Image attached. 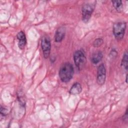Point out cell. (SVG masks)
Here are the masks:
<instances>
[{"mask_svg": "<svg viewBox=\"0 0 128 128\" xmlns=\"http://www.w3.org/2000/svg\"><path fill=\"white\" fill-rule=\"evenodd\" d=\"M74 73V69L72 65L69 62H66L60 67L59 71V76L62 82H67L72 78Z\"/></svg>", "mask_w": 128, "mask_h": 128, "instance_id": "obj_1", "label": "cell"}, {"mask_svg": "<svg viewBox=\"0 0 128 128\" xmlns=\"http://www.w3.org/2000/svg\"><path fill=\"white\" fill-rule=\"evenodd\" d=\"M126 24L125 22H118L113 26V33L117 40L123 38L126 29Z\"/></svg>", "mask_w": 128, "mask_h": 128, "instance_id": "obj_2", "label": "cell"}, {"mask_svg": "<svg viewBox=\"0 0 128 128\" xmlns=\"http://www.w3.org/2000/svg\"><path fill=\"white\" fill-rule=\"evenodd\" d=\"M95 2H87L84 4L82 7V20L84 22H87L90 20L92 12L95 8Z\"/></svg>", "mask_w": 128, "mask_h": 128, "instance_id": "obj_3", "label": "cell"}, {"mask_svg": "<svg viewBox=\"0 0 128 128\" xmlns=\"http://www.w3.org/2000/svg\"><path fill=\"white\" fill-rule=\"evenodd\" d=\"M74 64L79 70H82L86 62V57L84 52L80 50H78L74 54Z\"/></svg>", "mask_w": 128, "mask_h": 128, "instance_id": "obj_4", "label": "cell"}, {"mask_svg": "<svg viewBox=\"0 0 128 128\" xmlns=\"http://www.w3.org/2000/svg\"><path fill=\"white\" fill-rule=\"evenodd\" d=\"M41 46L44 57L45 58H48L50 56L51 49L50 41L48 37L44 36L42 38L41 41Z\"/></svg>", "mask_w": 128, "mask_h": 128, "instance_id": "obj_5", "label": "cell"}, {"mask_svg": "<svg viewBox=\"0 0 128 128\" xmlns=\"http://www.w3.org/2000/svg\"><path fill=\"white\" fill-rule=\"evenodd\" d=\"M106 79V70L104 64H100L97 70V83L100 85H103Z\"/></svg>", "mask_w": 128, "mask_h": 128, "instance_id": "obj_6", "label": "cell"}, {"mask_svg": "<svg viewBox=\"0 0 128 128\" xmlns=\"http://www.w3.org/2000/svg\"><path fill=\"white\" fill-rule=\"evenodd\" d=\"M17 38L18 40V46L20 49H23L26 43V37L24 33L20 31L17 34Z\"/></svg>", "mask_w": 128, "mask_h": 128, "instance_id": "obj_7", "label": "cell"}, {"mask_svg": "<svg viewBox=\"0 0 128 128\" xmlns=\"http://www.w3.org/2000/svg\"><path fill=\"white\" fill-rule=\"evenodd\" d=\"M66 30L64 28L60 27L57 29L54 35L55 41L56 42H60L64 37Z\"/></svg>", "mask_w": 128, "mask_h": 128, "instance_id": "obj_8", "label": "cell"}, {"mask_svg": "<svg viewBox=\"0 0 128 128\" xmlns=\"http://www.w3.org/2000/svg\"><path fill=\"white\" fill-rule=\"evenodd\" d=\"M82 90V88L81 84L78 82L74 83L70 88V93L71 94H78L81 92Z\"/></svg>", "mask_w": 128, "mask_h": 128, "instance_id": "obj_9", "label": "cell"}, {"mask_svg": "<svg viewBox=\"0 0 128 128\" xmlns=\"http://www.w3.org/2000/svg\"><path fill=\"white\" fill-rule=\"evenodd\" d=\"M103 55L101 52H97L93 54L92 57V62L94 64H97L102 58Z\"/></svg>", "mask_w": 128, "mask_h": 128, "instance_id": "obj_10", "label": "cell"}, {"mask_svg": "<svg viewBox=\"0 0 128 128\" xmlns=\"http://www.w3.org/2000/svg\"><path fill=\"white\" fill-rule=\"evenodd\" d=\"M112 4L118 12H121L123 10V6L122 0H112Z\"/></svg>", "mask_w": 128, "mask_h": 128, "instance_id": "obj_11", "label": "cell"}, {"mask_svg": "<svg viewBox=\"0 0 128 128\" xmlns=\"http://www.w3.org/2000/svg\"><path fill=\"white\" fill-rule=\"evenodd\" d=\"M128 52H125L124 56H123V58H122V62H121V65L126 70H128Z\"/></svg>", "mask_w": 128, "mask_h": 128, "instance_id": "obj_12", "label": "cell"}, {"mask_svg": "<svg viewBox=\"0 0 128 128\" xmlns=\"http://www.w3.org/2000/svg\"><path fill=\"white\" fill-rule=\"evenodd\" d=\"M103 42H104V41H103V40L102 38H98L96 39L94 41V42L92 43V46L94 47L98 48V47H99V46H101L103 44Z\"/></svg>", "mask_w": 128, "mask_h": 128, "instance_id": "obj_13", "label": "cell"}, {"mask_svg": "<svg viewBox=\"0 0 128 128\" xmlns=\"http://www.w3.org/2000/svg\"><path fill=\"white\" fill-rule=\"evenodd\" d=\"M0 113H1L2 115L6 116L8 114V110L6 108H2L1 106V107H0Z\"/></svg>", "mask_w": 128, "mask_h": 128, "instance_id": "obj_14", "label": "cell"}, {"mask_svg": "<svg viewBox=\"0 0 128 128\" xmlns=\"http://www.w3.org/2000/svg\"><path fill=\"white\" fill-rule=\"evenodd\" d=\"M127 112H128V110H126V113L124 114V116H123V120H126V121L128 120V114H127Z\"/></svg>", "mask_w": 128, "mask_h": 128, "instance_id": "obj_15", "label": "cell"}, {"mask_svg": "<svg viewBox=\"0 0 128 128\" xmlns=\"http://www.w3.org/2000/svg\"><path fill=\"white\" fill-rule=\"evenodd\" d=\"M126 82L127 83V74L126 76Z\"/></svg>", "mask_w": 128, "mask_h": 128, "instance_id": "obj_16", "label": "cell"}]
</instances>
